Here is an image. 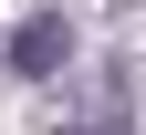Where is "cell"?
Returning <instances> with one entry per match:
<instances>
[{
  "label": "cell",
  "instance_id": "obj_1",
  "mask_svg": "<svg viewBox=\"0 0 146 135\" xmlns=\"http://www.w3.org/2000/svg\"><path fill=\"white\" fill-rule=\"evenodd\" d=\"M63 135H136V83H125V63L84 73V94L63 104Z\"/></svg>",
  "mask_w": 146,
  "mask_h": 135
},
{
  "label": "cell",
  "instance_id": "obj_2",
  "mask_svg": "<svg viewBox=\"0 0 146 135\" xmlns=\"http://www.w3.org/2000/svg\"><path fill=\"white\" fill-rule=\"evenodd\" d=\"M0 52H11V73H63L73 63V21H63V11H31Z\"/></svg>",
  "mask_w": 146,
  "mask_h": 135
}]
</instances>
